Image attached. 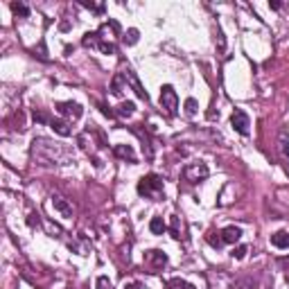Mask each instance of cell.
<instances>
[{"instance_id": "1", "label": "cell", "mask_w": 289, "mask_h": 289, "mask_svg": "<svg viewBox=\"0 0 289 289\" xmlns=\"http://www.w3.org/2000/svg\"><path fill=\"white\" fill-rule=\"evenodd\" d=\"M32 158L38 165H70L75 163V154L70 147L47 138H36L32 142Z\"/></svg>"}, {"instance_id": "2", "label": "cell", "mask_w": 289, "mask_h": 289, "mask_svg": "<svg viewBox=\"0 0 289 289\" xmlns=\"http://www.w3.org/2000/svg\"><path fill=\"white\" fill-rule=\"evenodd\" d=\"M138 192L144 197V199L158 201L163 199V179L158 174H147L138 181Z\"/></svg>"}, {"instance_id": "3", "label": "cell", "mask_w": 289, "mask_h": 289, "mask_svg": "<svg viewBox=\"0 0 289 289\" xmlns=\"http://www.w3.org/2000/svg\"><path fill=\"white\" fill-rule=\"evenodd\" d=\"M142 264H144V269H147V271L158 273V271H163V269H165V264H167V255L163 253V251H158V249H152V251L144 253Z\"/></svg>"}, {"instance_id": "4", "label": "cell", "mask_w": 289, "mask_h": 289, "mask_svg": "<svg viewBox=\"0 0 289 289\" xmlns=\"http://www.w3.org/2000/svg\"><path fill=\"white\" fill-rule=\"evenodd\" d=\"M208 174H210L208 165H206V163H201V161L190 163V165L183 167V179H185L187 183H199V181L208 179Z\"/></svg>"}, {"instance_id": "5", "label": "cell", "mask_w": 289, "mask_h": 289, "mask_svg": "<svg viewBox=\"0 0 289 289\" xmlns=\"http://www.w3.org/2000/svg\"><path fill=\"white\" fill-rule=\"evenodd\" d=\"M161 109H165L167 115H176V111H179V95L170 84L161 88Z\"/></svg>"}, {"instance_id": "6", "label": "cell", "mask_w": 289, "mask_h": 289, "mask_svg": "<svg viewBox=\"0 0 289 289\" xmlns=\"http://www.w3.org/2000/svg\"><path fill=\"white\" fill-rule=\"evenodd\" d=\"M57 111H59V115H64L66 122H75V120L81 118V107L77 102H59L57 104Z\"/></svg>"}, {"instance_id": "7", "label": "cell", "mask_w": 289, "mask_h": 289, "mask_svg": "<svg viewBox=\"0 0 289 289\" xmlns=\"http://www.w3.org/2000/svg\"><path fill=\"white\" fill-rule=\"evenodd\" d=\"M230 124H233V129H235L237 133L247 136V133H249V127H251V120H249V115L244 113V111H235V113L230 115Z\"/></svg>"}, {"instance_id": "8", "label": "cell", "mask_w": 289, "mask_h": 289, "mask_svg": "<svg viewBox=\"0 0 289 289\" xmlns=\"http://www.w3.org/2000/svg\"><path fill=\"white\" fill-rule=\"evenodd\" d=\"M287 138H289V131L287 129H282L280 131V136H278V152H280V158H282V163H285V170L289 172V154H287Z\"/></svg>"}, {"instance_id": "9", "label": "cell", "mask_w": 289, "mask_h": 289, "mask_svg": "<svg viewBox=\"0 0 289 289\" xmlns=\"http://www.w3.org/2000/svg\"><path fill=\"white\" fill-rule=\"evenodd\" d=\"M221 239H224V244H235L242 239V228H237V226H228V228L221 230Z\"/></svg>"}, {"instance_id": "10", "label": "cell", "mask_w": 289, "mask_h": 289, "mask_svg": "<svg viewBox=\"0 0 289 289\" xmlns=\"http://www.w3.org/2000/svg\"><path fill=\"white\" fill-rule=\"evenodd\" d=\"M50 199H52V206H55V210H59V213L64 215V217H72V206H70L61 195H52Z\"/></svg>"}, {"instance_id": "11", "label": "cell", "mask_w": 289, "mask_h": 289, "mask_svg": "<svg viewBox=\"0 0 289 289\" xmlns=\"http://www.w3.org/2000/svg\"><path fill=\"white\" fill-rule=\"evenodd\" d=\"M124 77H127V81L133 86V90H136V95H138V98L147 102V100H149V95H147V90H144L142 86H140V81H138V77L133 75V70H129V68H127V72H124Z\"/></svg>"}, {"instance_id": "12", "label": "cell", "mask_w": 289, "mask_h": 289, "mask_svg": "<svg viewBox=\"0 0 289 289\" xmlns=\"http://www.w3.org/2000/svg\"><path fill=\"white\" fill-rule=\"evenodd\" d=\"M113 154H115V156H120V158H127L129 163H136V152H133L129 144H115Z\"/></svg>"}, {"instance_id": "13", "label": "cell", "mask_w": 289, "mask_h": 289, "mask_svg": "<svg viewBox=\"0 0 289 289\" xmlns=\"http://www.w3.org/2000/svg\"><path fill=\"white\" fill-rule=\"evenodd\" d=\"M271 244L276 249H289V233L287 230H278L271 235Z\"/></svg>"}, {"instance_id": "14", "label": "cell", "mask_w": 289, "mask_h": 289, "mask_svg": "<svg viewBox=\"0 0 289 289\" xmlns=\"http://www.w3.org/2000/svg\"><path fill=\"white\" fill-rule=\"evenodd\" d=\"M124 81H127L124 72H118V75L113 77V81H111V93H113V95H122V90H124Z\"/></svg>"}, {"instance_id": "15", "label": "cell", "mask_w": 289, "mask_h": 289, "mask_svg": "<svg viewBox=\"0 0 289 289\" xmlns=\"http://www.w3.org/2000/svg\"><path fill=\"white\" fill-rule=\"evenodd\" d=\"M50 127L55 129L59 136H64V138L70 136V127H68V122H66V120H55V118H52L50 120Z\"/></svg>"}, {"instance_id": "16", "label": "cell", "mask_w": 289, "mask_h": 289, "mask_svg": "<svg viewBox=\"0 0 289 289\" xmlns=\"http://www.w3.org/2000/svg\"><path fill=\"white\" fill-rule=\"evenodd\" d=\"M149 230H152L154 235H163L167 230L165 221H163V217H152V221H149Z\"/></svg>"}, {"instance_id": "17", "label": "cell", "mask_w": 289, "mask_h": 289, "mask_svg": "<svg viewBox=\"0 0 289 289\" xmlns=\"http://www.w3.org/2000/svg\"><path fill=\"white\" fill-rule=\"evenodd\" d=\"M133 111H136V104L133 102H122L118 109H115V115H120V118H129V115H133Z\"/></svg>"}, {"instance_id": "18", "label": "cell", "mask_w": 289, "mask_h": 289, "mask_svg": "<svg viewBox=\"0 0 289 289\" xmlns=\"http://www.w3.org/2000/svg\"><path fill=\"white\" fill-rule=\"evenodd\" d=\"M170 233H172V237L174 239H181L183 237V228H181V219L176 215H172V219H170Z\"/></svg>"}, {"instance_id": "19", "label": "cell", "mask_w": 289, "mask_h": 289, "mask_svg": "<svg viewBox=\"0 0 289 289\" xmlns=\"http://www.w3.org/2000/svg\"><path fill=\"white\" fill-rule=\"evenodd\" d=\"M12 12L16 14V16H21V18H27V16H30V9H27L23 3H12Z\"/></svg>"}, {"instance_id": "20", "label": "cell", "mask_w": 289, "mask_h": 289, "mask_svg": "<svg viewBox=\"0 0 289 289\" xmlns=\"http://www.w3.org/2000/svg\"><path fill=\"white\" fill-rule=\"evenodd\" d=\"M170 289H195V287H192L190 282L181 280V278H172V280H170Z\"/></svg>"}, {"instance_id": "21", "label": "cell", "mask_w": 289, "mask_h": 289, "mask_svg": "<svg viewBox=\"0 0 289 289\" xmlns=\"http://www.w3.org/2000/svg\"><path fill=\"white\" fill-rule=\"evenodd\" d=\"M208 244H210V247H215V249H221V247H224V239H221L219 233H210L208 235Z\"/></svg>"}, {"instance_id": "22", "label": "cell", "mask_w": 289, "mask_h": 289, "mask_svg": "<svg viewBox=\"0 0 289 289\" xmlns=\"http://www.w3.org/2000/svg\"><path fill=\"white\" fill-rule=\"evenodd\" d=\"M185 115L187 118H195L197 115V100H185Z\"/></svg>"}, {"instance_id": "23", "label": "cell", "mask_w": 289, "mask_h": 289, "mask_svg": "<svg viewBox=\"0 0 289 289\" xmlns=\"http://www.w3.org/2000/svg\"><path fill=\"white\" fill-rule=\"evenodd\" d=\"M124 43H127V45H133V43H138V30H136V27H131V30L124 34Z\"/></svg>"}, {"instance_id": "24", "label": "cell", "mask_w": 289, "mask_h": 289, "mask_svg": "<svg viewBox=\"0 0 289 289\" xmlns=\"http://www.w3.org/2000/svg\"><path fill=\"white\" fill-rule=\"evenodd\" d=\"M95 287H98V289H113V285H111V280L107 276H100L98 282H95Z\"/></svg>"}, {"instance_id": "25", "label": "cell", "mask_w": 289, "mask_h": 289, "mask_svg": "<svg viewBox=\"0 0 289 289\" xmlns=\"http://www.w3.org/2000/svg\"><path fill=\"white\" fill-rule=\"evenodd\" d=\"M247 251H249V249H247V247H244V244H242V247L233 249V253H230V255H233L235 260H244V258H247Z\"/></svg>"}, {"instance_id": "26", "label": "cell", "mask_w": 289, "mask_h": 289, "mask_svg": "<svg viewBox=\"0 0 289 289\" xmlns=\"http://www.w3.org/2000/svg\"><path fill=\"white\" fill-rule=\"evenodd\" d=\"M45 230H47V233H52L55 237H61V233H64L59 226H57V224H50V221H45Z\"/></svg>"}, {"instance_id": "27", "label": "cell", "mask_w": 289, "mask_h": 289, "mask_svg": "<svg viewBox=\"0 0 289 289\" xmlns=\"http://www.w3.org/2000/svg\"><path fill=\"white\" fill-rule=\"evenodd\" d=\"M38 221H41V219H38V215H36V213H32L30 217H27V224H30L32 228H34V226H38Z\"/></svg>"}, {"instance_id": "28", "label": "cell", "mask_w": 289, "mask_h": 289, "mask_svg": "<svg viewBox=\"0 0 289 289\" xmlns=\"http://www.w3.org/2000/svg\"><path fill=\"white\" fill-rule=\"evenodd\" d=\"M124 289H142V287L138 285V282H131V285H127V287H124Z\"/></svg>"}]
</instances>
